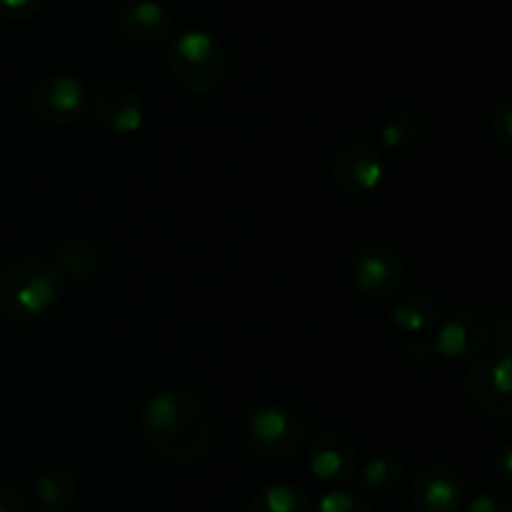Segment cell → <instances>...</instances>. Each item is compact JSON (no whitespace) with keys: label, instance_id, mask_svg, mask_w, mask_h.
Returning <instances> with one entry per match:
<instances>
[{"label":"cell","instance_id":"6da1fadb","mask_svg":"<svg viewBox=\"0 0 512 512\" xmlns=\"http://www.w3.org/2000/svg\"><path fill=\"white\" fill-rule=\"evenodd\" d=\"M140 433L158 458L175 465H195L215 445V420L195 393L168 388L150 395L140 413Z\"/></svg>","mask_w":512,"mask_h":512},{"label":"cell","instance_id":"7a4b0ae2","mask_svg":"<svg viewBox=\"0 0 512 512\" xmlns=\"http://www.w3.org/2000/svg\"><path fill=\"white\" fill-rule=\"evenodd\" d=\"M63 293V273L40 255H20L0 270V313L10 320L43 318Z\"/></svg>","mask_w":512,"mask_h":512},{"label":"cell","instance_id":"3957f363","mask_svg":"<svg viewBox=\"0 0 512 512\" xmlns=\"http://www.w3.org/2000/svg\"><path fill=\"white\" fill-rule=\"evenodd\" d=\"M228 53L208 30H185L168 48V70L173 83L193 98H208L228 78Z\"/></svg>","mask_w":512,"mask_h":512},{"label":"cell","instance_id":"277c9868","mask_svg":"<svg viewBox=\"0 0 512 512\" xmlns=\"http://www.w3.org/2000/svg\"><path fill=\"white\" fill-rule=\"evenodd\" d=\"M245 440L250 453L263 463H285L305 445L308 425L285 405H263L245 418Z\"/></svg>","mask_w":512,"mask_h":512},{"label":"cell","instance_id":"5b68a950","mask_svg":"<svg viewBox=\"0 0 512 512\" xmlns=\"http://www.w3.org/2000/svg\"><path fill=\"white\" fill-rule=\"evenodd\" d=\"M405 280L400 250L388 240H363L350 255V283L363 298L383 303L398 295Z\"/></svg>","mask_w":512,"mask_h":512},{"label":"cell","instance_id":"8992f818","mask_svg":"<svg viewBox=\"0 0 512 512\" xmlns=\"http://www.w3.org/2000/svg\"><path fill=\"white\" fill-rule=\"evenodd\" d=\"M388 163L380 145L365 138L348 140L330 160V180L335 190L348 198H368L383 185Z\"/></svg>","mask_w":512,"mask_h":512},{"label":"cell","instance_id":"52a82bcc","mask_svg":"<svg viewBox=\"0 0 512 512\" xmlns=\"http://www.w3.org/2000/svg\"><path fill=\"white\" fill-rule=\"evenodd\" d=\"M30 113L45 125L53 128H68L80 123L90 108L88 88L75 75L53 73L43 75L30 88Z\"/></svg>","mask_w":512,"mask_h":512},{"label":"cell","instance_id":"ba28073f","mask_svg":"<svg viewBox=\"0 0 512 512\" xmlns=\"http://www.w3.org/2000/svg\"><path fill=\"white\" fill-rule=\"evenodd\" d=\"M490 323L488 313L480 308H460L453 315L440 320V325L433 333V350L435 358L455 360V363H468L478 360L490 345Z\"/></svg>","mask_w":512,"mask_h":512},{"label":"cell","instance_id":"9c48e42d","mask_svg":"<svg viewBox=\"0 0 512 512\" xmlns=\"http://www.w3.org/2000/svg\"><path fill=\"white\" fill-rule=\"evenodd\" d=\"M510 355H485L473 360L463 378V390L470 403L488 418L508 420L512 415L510 398Z\"/></svg>","mask_w":512,"mask_h":512},{"label":"cell","instance_id":"30bf717a","mask_svg":"<svg viewBox=\"0 0 512 512\" xmlns=\"http://www.w3.org/2000/svg\"><path fill=\"white\" fill-rule=\"evenodd\" d=\"M465 495L463 475L448 463H428L410 478L408 498L415 512H460Z\"/></svg>","mask_w":512,"mask_h":512},{"label":"cell","instance_id":"8fae6325","mask_svg":"<svg viewBox=\"0 0 512 512\" xmlns=\"http://www.w3.org/2000/svg\"><path fill=\"white\" fill-rule=\"evenodd\" d=\"M118 33L138 48H158L175 33V15L160 0H130L120 8Z\"/></svg>","mask_w":512,"mask_h":512},{"label":"cell","instance_id":"7c38bea8","mask_svg":"<svg viewBox=\"0 0 512 512\" xmlns=\"http://www.w3.org/2000/svg\"><path fill=\"white\" fill-rule=\"evenodd\" d=\"M308 448V465L320 483H348L360 468L358 445L345 433L323 430L305 440Z\"/></svg>","mask_w":512,"mask_h":512},{"label":"cell","instance_id":"4fadbf2b","mask_svg":"<svg viewBox=\"0 0 512 512\" xmlns=\"http://www.w3.org/2000/svg\"><path fill=\"white\" fill-rule=\"evenodd\" d=\"M93 113L95 120L115 135L138 133L148 115L143 98L125 85H110L100 90L93 103Z\"/></svg>","mask_w":512,"mask_h":512},{"label":"cell","instance_id":"5bb4252c","mask_svg":"<svg viewBox=\"0 0 512 512\" xmlns=\"http://www.w3.org/2000/svg\"><path fill=\"white\" fill-rule=\"evenodd\" d=\"M390 323L400 330V333L410 335V338H423V335H433L435 328L443 320V305L433 293L425 290H410V293L393 295L390 303Z\"/></svg>","mask_w":512,"mask_h":512},{"label":"cell","instance_id":"9a60e30c","mask_svg":"<svg viewBox=\"0 0 512 512\" xmlns=\"http://www.w3.org/2000/svg\"><path fill=\"white\" fill-rule=\"evenodd\" d=\"M405 478H408V470H405L403 460L398 455L383 453L370 460L363 468L360 488H363L365 498L388 500L400 493V488L405 485Z\"/></svg>","mask_w":512,"mask_h":512},{"label":"cell","instance_id":"2e32d148","mask_svg":"<svg viewBox=\"0 0 512 512\" xmlns=\"http://www.w3.org/2000/svg\"><path fill=\"white\" fill-rule=\"evenodd\" d=\"M35 498L48 512H65L78 500V478L73 470L53 468L35 478Z\"/></svg>","mask_w":512,"mask_h":512},{"label":"cell","instance_id":"e0dca14e","mask_svg":"<svg viewBox=\"0 0 512 512\" xmlns=\"http://www.w3.org/2000/svg\"><path fill=\"white\" fill-rule=\"evenodd\" d=\"M100 265H103V255H100L98 245L90 240L70 238L58 248V270L63 273V278L90 280L98 275Z\"/></svg>","mask_w":512,"mask_h":512},{"label":"cell","instance_id":"ac0fdd59","mask_svg":"<svg viewBox=\"0 0 512 512\" xmlns=\"http://www.w3.org/2000/svg\"><path fill=\"white\" fill-rule=\"evenodd\" d=\"M250 512H313L310 495L293 483H268L250 498Z\"/></svg>","mask_w":512,"mask_h":512},{"label":"cell","instance_id":"d6986e66","mask_svg":"<svg viewBox=\"0 0 512 512\" xmlns=\"http://www.w3.org/2000/svg\"><path fill=\"white\" fill-rule=\"evenodd\" d=\"M423 133V118L413 108H398L383 118L378 128V143L388 150H403Z\"/></svg>","mask_w":512,"mask_h":512},{"label":"cell","instance_id":"ffe728a7","mask_svg":"<svg viewBox=\"0 0 512 512\" xmlns=\"http://www.w3.org/2000/svg\"><path fill=\"white\" fill-rule=\"evenodd\" d=\"M313 512H375L370 500L355 490H330L318 500Z\"/></svg>","mask_w":512,"mask_h":512},{"label":"cell","instance_id":"44dd1931","mask_svg":"<svg viewBox=\"0 0 512 512\" xmlns=\"http://www.w3.org/2000/svg\"><path fill=\"white\" fill-rule=\"evenodd\" d=\"M400 358L408 368H430L435 360V350H433V338L430 335H423V338H408L400 348Z\"/></svg>","mask_w":512,"mask_h":512},{"label":"cell","instance_id":"7402d4cb","mask_svg":"<svg viewBox=\"0 0 512 512\" xmlns=\"http://www.w3.org/2000/svg\"><path fill=\"white\" fill-rule=\"evenodd\" d=\"M45 0H0V18L8 23H23L43 10Z\"/></svg>","mask_w":512,"mask_h":512},{"label":"cell","instance_id":"603a6c76","mask_svg":"<svg viewBox=\"0 0 512 512\" xmlns=\"http://www.w3.org/2000/svg\"><path fill=\"white\" fill-rule=\"evenodd\" d=\"M490 128H493L495 140H498L503 148H510L512 145V105L510 100H503L498 108L490 115Z\"/></svg>","mask_w":512,"mask_h":512},{"label":"cell","instance_id":"cb8c5ba5","mask_svg":"<svg viewBox=\"0 0 512 512\" xmlns=\"http://www.w3.org/2000/svg\"><path fill=\"white\" fill-rule=\"evenodd\" d=\"M0 512H30L28 495L13 485L0 483Z\"/></svg>","mask_w":512,"mask_h":512},{"label":"cell","instance_id":"d4e9b609","mask_svg":"<svg viewBox=\"0 0 512 512\" xmlns=\"http://www.w3.org/2000/svg\"><path fill=\"white\" fill-rule=\"evenodd\" d=\"M468 512H512V505L503 495L480 493L468 503Z\"/></svg>","mask_w":512,"mask_h":512},{"label":"cell","instance_id":"484cf974","mask_svg":"<svg viewBox=\"0 0 512 512\" xmlns=\"http://www.w3.org/2000/svg\"><path fill=\"white\" fill-rule=\"evenodd\" d=\"M493 470L498 475V480L503 483V488H512V445L505 443L500 445V450L493 458Z\"/></svg>","mask_w":512,"mask_h":512},{"label":"cell","instance_id":"4316f807","mask_svg":"<svg viewBox=\"0 0 512 512\" xmlns=\"http://www.w3.org/2000/svg\"><path fill=\"white\" fill-rule=\"evenodd\" d=\"M510 333H512L510 315H503V318L493 325V333H490V338H495V343H498L500 355H510Z\"/></svg>","mask_w":512,"mask_h":512}]
</instances>
